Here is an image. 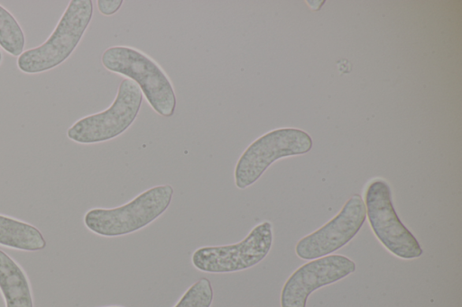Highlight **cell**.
<instances>
[{"label":"cell","mask_w":462,"mask_h":307,"mask_svg":"<svg viewBox=\"0 0 462 307\" xmlns=\"http://www.w3.org/2000/svg\"><path fill=\"white\" fill-rule=\"evenodd\" d=\"M25 37L22 27L9 11L0 5V46L12 56L23 51Z\"/></svg>","instance_id":"7c38bea8"},{"label":"cell","mask_w":462,"mask_h":307,"mask_svg":"<svg viewBox=\"0 0 462 307\" xmlns=\"http://www.w3.org/2000/svg\"><path fill=\"white\" fill-rule=\"evenodd\" d=\"M311 148L310 136L301 130L285 128L263 134L253 141L238 158L234 172L236 186L245 189L277 159L305 154Z\"/></svg>","instance_id":"5b68a950"},{"label":"cell","mask_w":462,"mask_h":307,"mask_svg":"<svg viewBox=\"0 0 462 307\" xmlns=\"http://www.w3.org/2000/svg\"><path fill=\"white\" fill-rule=\"evenodd\" d=\"M143 94L131 79L120 82L114 102L106 110L78 120L67 131L69 140L92 144L112 140L125 131L141 108Z\"/></svg>","instance_id":"277c9868"},{"label":"cell","mask_w":462,"mask_h":307,"mask_svg":"<svg viewBox=\"0 0 462 307\" xmlns=\"http://www.w3.org/2000/svg\"><path fill=\"white\" fill-rule=\"evenodd\" d=\"M107 307H121V306H107Z\"/></svg>","instance_id":"2e32d148"},{"label":"cell","mask_w":462,"mask_h":307,"mask_svg":"<svg viewBox=\"0 0 462 307\" xmlns=\"http://www.w3.org/2000/svg\"><path fill=\"white\" fill-rule=\"evenodd\" d=\"M101 62L108 71L134 81L158 114L173 115L177 101L172 84L152 58L133 47L113 46L103 52Z\"/></svg>","instance_id":"6da1fadb"},{"label":"cell","mask_w":462,"mask_h":307,"mask_svg":"<svg viewBox=\"0 0 462 307\" xmlns=\"http://www.w3.org/2000/svg\"><path fill=\"white\" fill-rule=\"evenodd\" d=\"M2 59H3V55H2V52H1V50H0V64H1V62H2Z\"/></svg>","instance_id":"9a60e30c"},{"label":"cell","mask_w":462,"mask_h":307,"mask_svg":"<svg viewBox=\"0 0 462 307\" xmlns=\"http://www.w3.org/2000/svg\"><path fill=\"white\" fill-rule=\"evenodd\" d=\"M99 12L104 15L116 14L121 7L122 0H98L97 2Z\"/></svg>","instance_id":"5bb4252c"},{"label":"cell","mask_w":462,"mask_h":307,"mask_svg":"<svg viewBox=\"0 0 462 307\" xmlns=\"http://www.w3.org/2000/svg\"><path fill=\"white\" fill-rule=\"evenodd\" d=\"M273 225L265 221L257 224L240 242L224 246H207L196 249L192 265L206 273H232L260 263L273 244Z\"/></svg>","instance_id":"8992f818"},{"label":"cell","mask_w":462,"mask_h":307,"mask_svg":"<svg viewBox=\"0 0 462 307\" xmlns=\"http://www.w3.org/2000/svg\"><path fill=\"white\" fill-rule=\"evenodd\" d=\"M365 219V202L359 194H354L334 218L299 240L295 248L297 256L313 260L333 253L357 234Z\"/></svg>","instance_id":"ba28073f"},{"label":"cell","mask_w":462,"mask_h":307,"mask_svg":"<svg viewBox=\"0 0 462 307\" xmlns=\"http://www.w3.org/2000/svg\"><path fill=\"white\" fill-rule=\"evenodd\" d=\"M93 15L91 0H71L49 38L40 46L23 51L17 59L25 74H38L63 63L75 50Z\"/></svg>","instance_id":"7a4b0ae2"},{"label":"cell","mask_w":462,"mask_h":307,"mask_svg":"<svg viewBox=\"0 0 462 307\" xmlns=\"http://www.w3.org/2000/svg\"><path fill=\"white\" fill-rule=\"evenodd\" d=\"M0 245L25 251L46 247L42 232L32 224L0 214Z\"/></svg>","instance_id":"8fae6325"},{"label":"cell","mask_w":462,"mask_h":307,"mask_svg":"<svg viewBox=\"0 0 462 307\" xmlns=\"http://www.w3.org/2000/svg\"><path fill=\"white\" fill-rule=\"evenodd\" d=\"M356 270V264L342 255H328L313 259L294 271L281 293V307H306L315 290L336 283Z\"/></svg>","instance_id":"9c48e42d"},{"label":"cell","mask_w":462,"mask_h":307,"mask_svg":"<svg viewBox=\"0 0 462 307\" xmlns=\"http://www.w3.org/2000/svg\"><path fill=\"white\" fill-rule=\"evenodd\" d=\"M0 291L5 307H33L29 280L22 267L0 250Z\"/></svg>","instance_id":"30bf717a"},{"label":"cell","mask_w":462,"mask_h":307,"mask_svg":"<svg viewBox=\"0 0 462 307\" xmlns=\"http://www.w3.org/2000/svg\"><path fill=\"white\" fill-rule=\"evenodd\" d=\"M213 297L211 282L202 277L189 287L174 307H210Z\"/></svg>","instance_id":"4fadbf2b"},{"label":"cell","mask_w":462,"mask_h":307,"mask_svg":"<svg viewBox=\"0 0 462 307\" xmlns=\"http://www.w3.org/2000/svg\"><path fill=\"white\" fill-rule=\"evenodd\" d=\"M365 205L374 235L390 252L403 259L421 256L418 240L402 223L393 206L391 190L385 181L374 180L368 185Z\"/></svg>","instance_id":"52a82bcc"},{"label":"cell","mask_w":462,"mask_h":307,"mask_svg":"<svg viewBox=\"0 0 462 307\" xmlns=\"http://www.w3.org/2000/svg\"><path fill=\"white\" fill-rule=\"evenodd\" d=\"M174 190L170 185L153 186L119 207L94 208L84 216L86 227L104 237H117L139 230L170 206Z\"/></svg>","instance_id":"3957f363"}]
</instances>
